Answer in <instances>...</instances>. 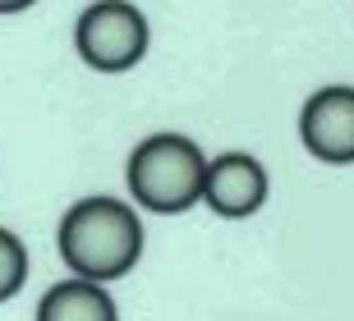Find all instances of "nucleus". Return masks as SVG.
I'll return each instance as SVG.
<instances>
[{
	"label": "nucleus",
	"mask_w": 354,
	"mask_h": 321,
	"mask_svg": "<svg viewBox=\"0 0 354 321\" xmlns=\"http://www.w3.org/2000/svg\"><path fill=\"white\" fill-rule=\"evenodd\" d=\"M143 244L147 234L138 211L111 193L79 197L60 216V230H55V248H60V262L69 266V275L92 284L124 280L143 262Z\"/></svg>",
	"instance_id": "nucleus-1"
},
{
	"label": "nucleus",
	"mask_w": 354,
	"mask_h": 321,
	"mask_svg": "<svg viewBox=\"0 0 354 321\" xmlns=\"http://www.w3.org/2000/svg\"><path fill=\"white\" fill-rule=\"evenodd\" d=\"M203 175H207V152L189 133H147L124 161V188L133 206L152 216H180L203 202Z\"/></svg>",
	"instance_id": "nucleus-2"
},
{
	"label": "nucleus",
	"mask_w": 354,
	"mask_h": 321,
	"mask_svg": "<svg viewBox=\"0 0 354 321\" xmlns=\"http://www.w3.org/2000/svg\"><path fill=\"white\" fill-rule=\"evenodd\" d=\"M152 46V23L133 0H92L74 23V51L97 74H129Z\"/></svg>",
	"instance_id": "nucleus-3"
},
{
	"label": "nucleus",
	"mask_w": 354,
	"mask_h": 321,
	"mask_svg": "<svg viewBox=\"0 0 354 321\" xmlns=\"http://www.w3.org/2000/svg\"><path fill=\"white\" fill-rule=\"evenodd\" d=\"M299 142L322 166H354V88L327 83L299 106Z\"/></svg>",
	"instance_id": "nucleus-4"
},
{
	"label": "nucleus",
	"mask_w": 354,
	"mask_h": 321,
	"mask_svg": "<svg viewBox=\"0 0 354 321\" xmlns=\"http://www.w3.org/2000/svg\"><path fill=\"white\" fill-rule=\"evenodd\" d=\"M272 175L253 152H221L207 156V175H203V202L221 220H249L267 206Z\"/></svg>",
	"instance_id": "nucleus-5"
},
{
	"label": "nucleus",
	"mask_w": 354,
	"mask_h": 321,
	"mask_svg": "<svg viewBox=\"0 0 354 321\" xmlns=\"http://www.w3.org/2000/svg\"><path fill=\"white\" fill-rule=\"evenodd\" d=\"M32 321H120V308H115V298H111L106 284L69 275V280L51 284L37 298Z\"/></svg>",
	"instance_id": "nucleus-6"
},
{
	"label": "nucleus",
	"mask_w": 354,
	"mask_h": 321,
	"mask_svg": "<svg viewBox=\"0 0 354 321\" xmlns=\"http://www.w3.org/2000/svg\"><path fill=\"white\" fill-rule=\"evenodd\" d=\"M28 284V244L10 225H0V303Z\"/></svg>",
	"instance_id": "nucleus-7"
},
{
	"label": "nucleus",
	"mask_w": 354,
	"mask_h": 321,
	"mask_svg": "<svg viewBox=\"0 0 354 321\" xmlns=\"http://www.w3.org/2000/svg\"><path fill=\"white\" fill-rule=\"evenodd\" d=\"M37 0H0V14H24V10H32Z\"/></svg>",
	"instance_id": "nucleus-8"
}]
</instances>
